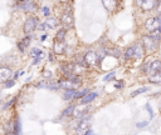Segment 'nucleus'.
Returning <instances> with one entry per match:
<instances>
[{"mask_svg": "<svg viewBox=\"0 0 161 135\" xmlns=\"http://www.w3.org/2000/svg\"><path fill=\"white\" fill-rule=\"evenodd\" d=\"M65 50L64 41H54V52L55 54H63Z\"/></svg>", "mask_w": 161, "mask_h": 135, "instance_id": "14", "label": "nucleus"}, {"mask_svg": "<svg viewBox=\"0 0 161 135\" xmlns=\"http://www.w3.org/2000/svg\"><path fill=\"white\" fill-rule=\"evenodd\" d=\"M147 90V88H141V89H138V90H136V91H133L132 94H131V96H136L137 94H140V92H145Z\"/></svg>", "mask_w": 161, "mask_h": 135, "instance_id": "23", "label": "nucleus"}, {"mask_svg": "<svg viewBox=\"0 0 161 135\" xmlns=\"http://www.w3.org/2000/svg\"><path fill=\"white\" fill-rule=\"evenodd\" d=\"M43 75H44V78H47V79H50V78H52V72H49V71H44Z\"/></svg>", "mask_w": 161, "mask_h": 135, "instance_id": "26", "label": "nucleus"}, {"mask_svg": "<svg viewBox=\"0 0 161 135\" xmlns=\"http://www.w3.org/2000/svg\"><path fill=\"white\" fill-rule=\"evenodd\" d=\"M142 56V49L141 45H133L128 48L125 52V59H140Z\"/></svg>", "mask_w": 161, "mask_h": 135, "instance_id": "1", "label": "nucleus"}, {"mask_svg": "<svg viewBox=\"0 0 161 135\" xmlns=\"http://www.w3.org/2000/svg\"><path fill=\"white\" fill-rule=\"evenodd\" d=\"M147 125V121H143V122H138L137 124V128H142V126H146Z\"/></svg>", "mask_w": 161, "mask_h": 135, "instance_id": "28", "label": "nucleus"}, {"mask_svg": "<svg viewBox=\"0 0 161 135\" xmlns=\"http://www.w3.org/2000/svg\"><path fill=\"white\" fill-rule=\"evenodd\" d=\"M64 36H65V29H60L55 36L54 41H64Z\"/></svg>", "mask_w": 161, "mask_h": 135, "instance_id": "19", "label": "nucleus"}, {"mask_svg": "<svg viewBox=\"0 0 161 135\" xmlns=\"http://www.w3.org/2000/svg\"><path fill=\"white\" fill-rule=\"evenodd\" d=\"M142 46L146 49V50H156L157 46H158V40H156L155 38H152L151 35H146L142 38Z\"/></svg>", "mask_w": 161, "mask_h": 135, "instance_id": "2", "label": "nucleus"}, {"mask_svg": "<svg viewBox=\"0 0 161 135\" xmlns=\"http://www.w3.org/2000/svg\"><path fill=\"white\" fill-rule=\"evenodd\" d=\"M43 12H44V15H49V8H43Z\"/></svg>", "mask_w": 161, "mask_h": 135, "instance_id": "27", "label": "nucleus"}, {"mask_svg": "<svg viewBox=\"0 0 161 135\" xmlns=\"http://www.w3.org/2000/svg\"><path fill=\"white\" fill-rule=\"evenodd\" d=\"M97 98V92H89V94H87V95H84L83 98H82V100H80V104H87V102H91L92 100H94Z\"/></svg>", "mask_w": 161, "mask_h": 135, "instance_id": "16", "label": "nucleus"}, {"mask_svg": "<svg viewBox=\"0 0 161 135\" xmlns=\"http://www.w3.org/2000/svg\"><path fill=\"white\" fill-rule=\"evenodd\" d=\"M49 60H50V61H53V60H54V59H53V55H49Z\"/></svg>", "mask_w": 161, "mask_h": 135, "instance_id": "32", "label": "nucleus"}, {"mask_svg": "<svg viewBox=\"0 0 161 135\" xmlns=\"http://www.w3.org/2000/svg\"><path fill=\"white\" fill-rule=\"evenodd\" d=\"M91 130V122L87 118H82L78 126H77V132L78 135H86Z\"/></svg>", "mask_w": 161, "mask_h": 135, "instance_id": "6", "label": "nucleus"}, {"mask_svg": "<svg viewBox=\"0 0 161 135\" xmlns=\"http://www.w3.org/2000/svg\"><path fill=\"white\" fill-rule=\"evenodd\" d=\"M30 55H31V58L34 59V64H36V62H38L39 60H42L43 56H44L43 51H42L40 49H38V48H33V49L30 50Z\"/></svg>", "mask_w": 161, "mask_h": 135, "instance_id": "13", "label": "nucleus"}, {"mask_svg": "<svg viewBox=\"0 0 161 135\" xmlns=\"http://www.w3.org/2000/svg\"><path fill=\"white\" fill-rule=\"evenodd\" d=\"M145 28L152 32V31H156V30H161V20L158 18H150L147 19V21L145 22Z\"/></svg>", "mask_w": 161, "mask_h": 135, "instance_id": "3", "label": "nucleus"}, {"mask_svg": "<svg viewBox=\"0 0 161 135\" xmlns=\"http://www.w3.org/2000/svg\"><path fill=\"white\" fill-rule=\"evenodd\" d=\"M113 76H114V71H112V72L107 74V75H106V76L103 78V80H104V81H108V80H111V79H112Z\"/></svg>", "mask_w": 161, "mask_h": 135, "instance_id": "24", "label": "nucleus"}, {"mask_svg": "<svg viewBox=\"0 0 161 135\" xmlns=\"http://www.w3.org/2000/svg\"><path fill=\"white\" fill-rule=\"evenodd\" d=\"M30 40H31V36H26V38H24L19 44H18V48H19V50L20 51H24L25 50V48L29 45V42H30Z\"/></svg>", "mask_w": 161, "mask_h": 135, "instance_id": "17", "label": "nucleus"}, {"mask_svg": "<svg viewBox=\"0 0 161 135\" xmlns=\"http://www.w3.org/2000/svg\"><path fill=\"white\" fill-rule=\"evenodd\" d=\"M75 85H77V82H74L69 79H64V80L59 81V86L65 90H75Z\"/></svg>", "mask_w": 161, "mask_h": 135, "instance_id": "11", "label": "nucleus"}, {"mask_svg": "<svg viewBox=\"0 0 161 135\" xmlns=\"http://www.w3.org/2000/svg\"><path fill=\"white\" fill-rule=\"evenodd\" d=\"M84 62L87 64V66L94 68V66H97L99 64V56L94 51H89L84 56Z\"/></svg>", "mask_w": 161, "mask_h": 135, "instance_id": "5", "label": "nucleus"}, {"mask_svg": "<svg viewBox=\"0 0 161 135\" xmlns=\"http://www.w3.org/2000/svg\"><path fill=\"white\" fill-rule=\"evenodd\" d=\"M11 69H9V68H1L0 69V79H1V81L3 82H6V81H9L10 80V78H11Z\"/></svg>", "mask_w": 161, "mask_h": 135, "instance_id": "12", "label": "nucleus"}, {"mask_svg": "<svg viewBox=\"0 0 161 135\" xmlns=\"http://www.w3.org/2000/svg\"><path fill=\"white\" fill-rule=\"evenodd\" d=\"M74 110H75V109H74V106H69V108H67V110H64V111H63V115H64V116H65V115H70Z\"/></svg>", "mask_w": 161, "mask_h": 135, "instance_id": "22", "label": "nucleus"}, {"mask_svg": "<svg viewBox=\"0 0 161 135\" xmlns=\"http://www.w3.org/2000/svg\"><path fill=\"white\" fill-rule=\"evenodd\" d=\"M5 135H16V134H14V132H13V131H8V132H6V134H5Z\"/></svg>", "mask_w": 161, "mask_h": 135, "instance_id": "31", "label": "nucleus"}, {"mask_svg": "<svg viewBox=\"0 0 161 135\" xmlns=\"http://www.w3.org/2000/svg\"><path fill=\"white\" fill-rule=\"evenodd\" d=\"M116 4H117V1H113V0H112V1H103V5H104V6L107 8V10H109V11L113 10V6H114Z\"/></svg>", "mask_w": 161, "mask_h": 135, "instance_id": "21", "label": "nucleus"}, {"mask_svg": "<svg viewBox=\"0 0 161 135\" xmlns=\"http://www.w3.org/2000/svg\"><path fill=\"white\" fill-rule=\"evenodd\" d=\"M77 91L75 90H65L64 92V99L65 100H70V99H75Z\"/></svg>", "mask_w": 161, "mask_h": 135, "instance_id": "18", "label": "nucleus"}, {"mask_svg": "<svg viewBox=\"0 0 161 135\" xmlns=\"http://www.w3.org/2000/svg\"><path fill=\"white\" fill-rule=\"evenodd\" d=\"M145 71L148 72L150 76H152V75L160 72V71H161V61H160V60H153V61H151V62L146 66Z\"/></svg>", "mask_w": 161, "mask_h": 135, "instance_id": "7", "label": "nucleus"}, {"mask_svg": "<svg viewBox=\"0 0 161 135\" xmlns=\"http://www.w3.org/2000/svg\"><path fill=\"white\" fill-rule=\"evenodd\" d=\"M14 84H15V81H14V80H9V81H6V82H5V86H6V88H10V86H13Z\"/></svg>", "mask_w": 161, "mask_h": 135, "instance_id": "25", "label": "nucleus"}, {"mask_svg": "<svg viewBox=\"0 0 161 135\" xmlns=\"http://www.w3.org/2000/svg\"><path fill=\"white\" fill-rule=\"evenodd\" d=\"M19 8L24 11H30L34 8V2L33 1H21V2H19Z\"/></svg>", "mask_w": 161, "mask_h": 135, "instance_id": "15", "label": "nucleus"}, {"mask_svg": "<svg viewBox=\"0 0 161 135\" xmlns=\"http://www.w3.org/2000/svg\"><path fill=\"white\" fill-rule=\"evenodd\" d=\"M38 25H39L38 19H36L35 16H29V18L25 20V24H24V31H25L26 34H29V32L34 31V30L38 28Z\"/></svg>", "mask_w": 161, "mask_h": 135, "instance_id": "4", "label": "nucleus"}, {"mask_svg": "<svg viewBox=\"0 0 161 135\" xmlns=\"http://www.w3.org/2000/svg\"><path fill=\"white\" fill-rule=\"evenodd\" d=\"M86 135H94V134H93V131H92V129H91V130H89V131H88Z\"/></svg>", "mask_w": 161, "mask_h": 135, "instance_id": "30", "label": "nucleus"}, {"mask_svg": "<svg viewBox=\"0 0 161 135\" xmlns=\"http://www.w3.org/2000/svg\"><path fill=\"white\" fill-rule=\"evenodd\" d=\"M150 81L151 82H161V71L155 74V75H152V76H150Z\"/></svg>", "mask_w": 161, "mask_h": 135, "instance_id": "20", "label": "nucleus"}, {"mask_svg": "<svg viewBox=\"0 0 161 135\" xmlns=\"http://www.w3.org/2000/svg\"><path fill=\"white\" fill-rule=\"evenodd\" d=\"M62 24L64 26H73V15L70 14V11H64L62 14V19H60Z\"/></svg>", "mask_w": 161, "mask_h": 135, "instance_id": "10", "label": "nucleus"}, {"mask_svg": "<svg viewBox=\"0 0 161 135\" xmlns=\"http://www.w3.org/2000/svg\"><path fill=\"white\" fill-rule=\"evenodd\" d=\"M57 26H58V20L54 19V18H49V19H47L39 28H40L42 30H48V29H54V28H57Z\"/></svg>", "mask_w": 161, "mask_h": 135, "instance_id": "9", "label": "nucleus"}, {"mask_svg": "<svg viewBox=\"0 0 161 135\" xmlns=\"http://www.w3.org/2000/svg\"><path fill=\"white\" fill-rule=\"evenodd\" d=\"M138 4L142 8V10L150 11V10H153L158 5V1H155V0H142V1H138Z\"/></svg>", "mask_w": 161, "mask_h": 135, "instance_id": "8", "label": "nucleus"}, {"mask_svg": "<svg viewBox=\"0 0 161 135\" xmlns=\"http://www.w3.org/2000/svg\"><path fill=\"white\" fill-rule=\"evenodd\" d=\"M146 108H147V110H148V112H150V115H151V118H152V110L150 109V106H148V105H146Z\"/></svg>", "mask_w": 161, "mask_h": 135, "instance_id": "29", "label": "nucleus"}]
</instances>
